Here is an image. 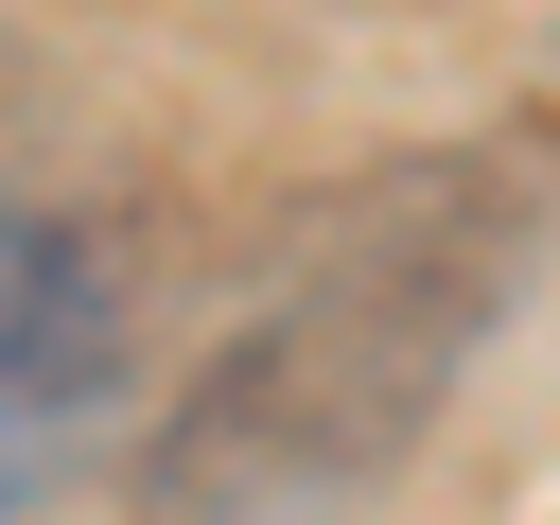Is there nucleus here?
I'll return each mask as SVG.
<instances>
[{
	"mask_svg": "<svg viewBox=\"0 0 560 525\" xmlns=\"http://www.w3.org/2000/svg\"><path fill=\"white\" fill-rule=\"evenodd\" d=\"M122 402V280L105 245L0 158V508H35Z\"/></svg>",
	"mask_w": 560,
	"mask_h": 525,
	"instance_id": "2",
	"label": "nucleus"
},
{
	"mask_svg": "<svg viewBox=\"0 0 560 525\" xmlns=\"http://www.w3.org/2000/svg\"><path fill=\"white\" fill-rule=\"evenodd\" d=\"M542 192L560 175L525 140H438V158H385L332 210H298L280 280L210 332V368L140 438V525H332V508H368L420 455V420L455 402V368L508 332L525 262H542Z\"/></svg>",
	"mask_w": 560,
	"mask_h": 525,
	"instance_id": "1",
	"label": "nucleus"
}]
</instances>
